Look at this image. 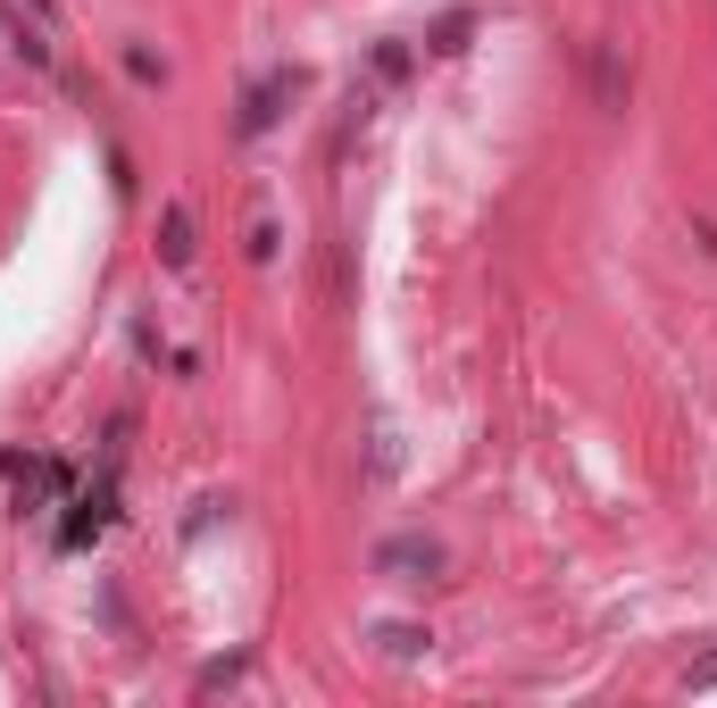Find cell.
<instances>
[{"instance_id":"1","label":"cell","mask_w":717,"mask_h":708,"mask_svg":"<svg viewBox=\"0 0 717 708\" xmlns=\"http://www.w3.org/2000/svg\"><path fill=\"white\" fill-rule=\"evenodd\" d=\"M184 259H192V217L168 208V267H184Z\"/></svg>"}]
</instances>
